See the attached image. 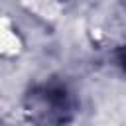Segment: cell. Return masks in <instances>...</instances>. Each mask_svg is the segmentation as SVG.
Masks as SVG:
<instances>
[{"instance_id": "6da1fadb", "label": "cell", "mask_w": 126, "mask_h": 126, "mask_svg": "<svg viewBox=\"0 0 126 126\" xmlns=\"http://www.w3.org/2000/svg\"><path fill=\"white\" fill-rule=\"evenodd\" d=\"M37 102H39V108H41V110H45L49 116H51V114H59L61 120L65 118L63 114L69 110L67 93H65V89H61V87H45V89L39 93Z\"/></svg>"}, {"instance_id": "7a4b0ae2", "label": "cell", "mask_w": 126, "mask_h": 126, "mask_svg": "<svg viewBox=\"0 0 126 126\" xmlns=\"http://www.w3.org/2000/svg\"><path fill=\"white\" fill-rule=\"evenodd\" d=\"M120 63H122V67L126 69V49L122 51V55H120Z\"/></svg>"}]
</instances>
